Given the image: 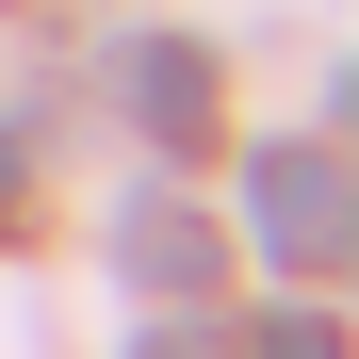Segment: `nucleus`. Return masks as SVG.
I'll return each instance as SVG.
<instances>
[{"label": "nucleus", "mask_w": 359, "mask_h": 359, "mask_svg": "<svg viewBox=\"0 0 359 359\" xmlns=\"http://www.w3.org/2000/svg\"><path fill=\"white\" fill-rule=\"evenodd\" d=\"M0 229H17V147H0Z\"/></svg>", "instance_id": "39448f33"}, {"label": "nucleus", "mask_w": 359, "mask_h": 359, "mask_svg": "<svg viewBox=\"0 0 359 359\" xmlns=\"http://www.w3.org/2000/svg\"><path fill=\"white\" fill-rule=\"evenodd\" d=\"M245 229H262V262L327 278V262L359 245V180H343V147H262V163H245Z\"/></svg>", "instance_id": "f257e3e1"}, {"label": "nucleus", "mask_w": 359, "mask_h": 359, "mask_svg": "<svg viewBox=\"0 0 359 359\" xmlns=\"http://www.w3.org/2000/svg\"><path fill=\"white\" fill-rule=\"evenodd\" d=\"M131 114L163 147H212V49H180V33H147L131 49Z\"/></svg>", "instance_id": "7ed1b4c3"}, {"label": "nucleus", "mask_w": 359, "mask_h": 359, "mask_svg": "<svg viewBox=\"0 0 359 359\" xmlns=\"http://www.w3.org/2000/svg\"><path fill=\"white\" fill-rule=\"evenodd\" d=\"M262 359H343V327L327 311H262Z\"/></svg>", "instance_id": "20e7f679"}, {"label": "nucleus", "mask_w": 359, "mask_h": 359, "mask_svg": "<svg viewBox=\"0 0 359 359\" xmlns=\"http://www.w3.org/2000/svg\"><path fill=\"white\" fill-rule=\"evenodd\" d=\"M114 262H131L147 294H212V278H229V229H212V212H180V196H131Z\"/></svg>", "instance_id": "f03ea898"}]
</instances>
